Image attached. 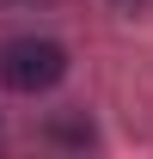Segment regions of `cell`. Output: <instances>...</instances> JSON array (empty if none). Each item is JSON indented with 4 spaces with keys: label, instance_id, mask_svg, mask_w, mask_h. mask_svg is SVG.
Wrapping results in <instances>:
<instances>
[{
    "label": "cell",
    "instance_id": "obj_1",
    "mask_svg": "<svg viewBox=\"0 0 153 159\" xmlns=\"http://www.w3.org/2000/svg\"><path fill=\"white\" fill-rule=\"evenodd\" d=\"M61 74H67V49L49 37H19L0 49V80L12 92H49Z\"/></svg>",
    "mask_w": 153,
    "mask_h": 159
},
{
    "label": "cell",
    "instance_id": "obj_2",
    "mask_svg": "<svg viewBox=\"0 0 153 159\" xmlns=\"http://www.w3.org/2000/svg\"><path fill=\"white\" fill-rule=\"evenodd\" d=\"M123 6H135V0H123Z\"/></svg>",
    "mask_w": 153,
    "mask_h": 159
}]
</instances>
